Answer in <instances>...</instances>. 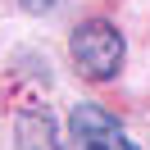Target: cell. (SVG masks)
Instances as JSON below:
<instances>
[{
    "label": "cell",
    "instance_id": "cell-1",
    "mask_svg": "<svg viewBox=\"0 0 150 150\" xmlns=\"http://www.w3.org/2000/svg\"><path fill=\"white\" fill-rule=\"evenodd\" d=\"M68 50H73V64L86 77H96V82H109L123 68V32L114 23H105V18L82 23L73 32V41H68Z\"/></svg>",
    "mask_w": 150,
    "mask_h": 150
},
{
    "label": "cell",
    "instance_id": "cell-2",
    "mask_svg": "<svg viewBox=\"0 0 150 150\" xmlns=\"http://www.w3.org/2000/svg\"><path fill=\"white\" fill-rule=\"evenodd\" d=\"M68 127H73V137L82 141V150H137L127 137H123L118 118L105 114L100 105H77L73 118H68Z\"/></svg>",
    "mask_w": 150,
    "mask_h": 150
},
{
    "label": "cell",
    "instance_id": "cell-3",
    "mask_svg": "<svg viewBox=\"0 0 150 150\" xmlns=\"http://www.w3.org/2000/svg\"><path fill=\"white\" fill-rule=\"evenodd\" d=\"M14 132H18V150H59V141H55V118H50L46 109L18 114Z\"/></svg>",
    "mask_w": 150,
    "mask_h": 150
},
{
    "label": "cell",
    "instance_id": "cell-4",
    "mask_svg": "<svg viewBox=\"0 0 150 150\" xmlns=\"http://www.w3.org/2000/svg\"><path fill=\"white\" fill-rule=\"evenodd\" d=\"M18 5H23L28 14H50V9L59 5V0H18Z\"/></svg>",
    "mask_w": 150,
    "mask_h": 150
}]
</instances>
